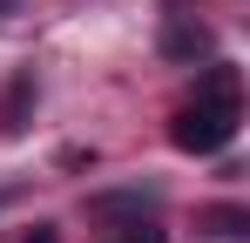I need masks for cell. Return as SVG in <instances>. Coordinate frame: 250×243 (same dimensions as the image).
<instances>
[{"instance_id": "cell-5", "label": "cell", "mask_w": 250, "mask_h": 243, "mask_svg": "<svg viewBox=\"0 0 250 243\" xmlns=\"http://www.w3.org/2000/svg\"><path fill=\"white\" fill-rule=\"evenodd\" d=\"M196 230H203V237H244V230H250V209L216 202V209H203V216H196Z\"/></svg>"}, {"instance_id": "cell-3", "label": "cell", "mask_w": 250, "mask_h": 243, "mask_svg": "<svg viewBox=\"0 0 250 243\" xmlns=\"http://www.w3.org/2000/svg\"><path fill=\"white\" fill-rule=\"evenodd\" d=\"M27 115H34V75L21 68V75L7 81V95H0V135H21Z\"/></svg>"}, {"instance_id": "cell-2", "label": "cell", "mask_w": 250, "mask_h": 243, "mask_svg": "<svg viewBox=\"0 0 250 243\" xmlns=\"http://www.w3.org/2000/svg\"><path fill=\"white\" fill-rule=\"evenodd\" d=\"M163 54H169V61H209V54H216V34H209L203 20L176 14V20L163 27Z\"/></svg>"}, {"instance_id": "cell-1", "label": "cell", "mask_w": 250, "mask_h": 243, "mask_svg": "<svg viewBox=\"0 0 250 243\" xmlns=\"http://www.w3.org/2000/svg\"><path fill=\"white\" fill-rule=\"evenodd\" d=\"M237 122H244V101H203V95H189L169 115V142L183 156H216V149L237 142Z\"/></svg>"}, {"instance_id": "cell-7", "label": "cell", "mask_w": 250, "mask_h": 243, "mask_svg": "<svg viewBox=\"0 0 250 243\" xmlns=\"http://www.w3.org/2000/svg\"><path fill=\"white\" fill-rule=\"evenodd\" d=\"M27 243H61V237H54V230H47V223H34V237H27Z\"/></svg>"}, {"instance_id": "cell-4", "label": "cell", "mask_w": 250, "mask_h": 243, "mask_svg": "<svg viewBox=\"0 0 250 243\" xmlns=\"http://www.w3.org/2000/svg\"><path fill=\"white\" fill-rule=\"evenodd\" d=\"M196 95H203V101H244V75H237L230 61H209L203 81H196Z\"/></svg>"}, {"instance_id": "cell-6", "label": "cell", "mask_w": 250, "mask_h": 243, "mask_svg": "<svg viewBox=\"0 0 250 243\" xmlns=\"http://www.w3.org/2000/svg\"><path fill=\"white\" fill-rule=\"evenodd\" d=\"M108 243H169V237L156 230V223H128L122 237H108Z\"/></svg>"}]
</instances>
